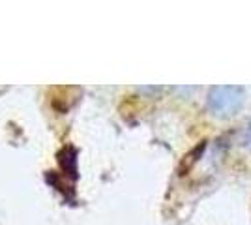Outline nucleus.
Here are the masks:
<instances>
[{"label":"nucleus","mask_w":251,"mask_h":225,"mask_svg":"<svg viewBox=\"0 0 251 225\" xmlns=\"http://www.w3.org/2000/svg\"><path fill=\"white\" fill-rule=\"evenodd\" d=\"M244 101V88L242 86H214L208 92L206 105L216 117H232Z\"/></svg>","instance_id":"1"},{"label":"nucleus","mask_w":251,"mask_h":225,"mask_svg":"<svg viewBox=\"0 0 251 225\" xmlns=\"http://www.w3.org/2000/svg\"><path fill=\"white\" fill-rule=\"evenodd\" d=\"M244 145L251 149V122L248 124V131H246V139H244Z\"/></svg>","instance_id":"2"}]
</instances>
